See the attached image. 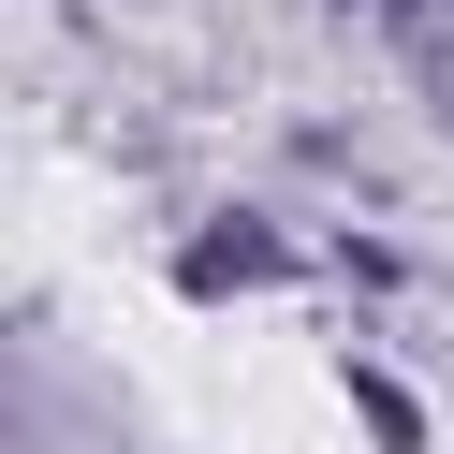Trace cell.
Instances as JSON below:
<instances>
[{
	"mask_svg": "<svg viewBox=\"0 0 454 454\" xmlns=\"http://www.w3.org/2000/svg\"><path fill=\"white\" fill-rule=\"evenodd\" d=\"M235 278H278L264 220H206V235H191V294H235Z\"/></svg>",
	"mask_w": 454,
	"mask_h": 454,
	"instance_id": "obj_1",
	"label": "cell"
},
{
	"mask_svg": "<svg viewBox=\"0 0 454 454\" xmlns=\"http://www.w3.org/2000/svg\"><path fill=\"white\" fill-rule=\"evenodd\" d=\"M352 411H366V425H381V454H395V440H425V411H411V395H395V381H381V366H366V381H352Z\"/></svg>",
	"mask_w": 454,
	"mask_h": 454,
	"instance_id": "obj_2",
	"label": "cell"
}]
</instances>
